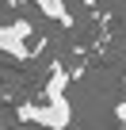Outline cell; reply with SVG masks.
<instances>
[{
  "instance_id": "obj_1",
  "label": "cell",
  "mask_w": 126,
  "mask_h": 130,
  "mask_svg": "<svg viewBox=\"0 0 126 130\" xmlns=\"http://www.w3.org/2000/svg\"><path fill=\"white\" fill-rule=\"evenodd\" d=\"M15 115H19L23 122H38V126H46V130H65V126L73 122V103H69V96L46 100V103H19Z\"/></svg>"
},
{
  "instance_id": "obj_3",
  "label": "cell",
  "mask_w": 126,
  "mask_h": 130,
  "mask_svg": "<svg viewBox=\"0 0 126 130\" xmlns=\"http://www.w3.org/2000/svg\"><path fill=\"white\" fill-rule=\"evenodd\" d=\"M31 4H34L46 19H53V23H61V27H69V23H73V15L65 12V0H31Z\"/></svg>"
},
{
  "instance_id": "obj_2",
  "label": "cell",
  "mask_w": 126,
  "mask_h": 130,
  "mask_svg": "<svg viewBox=\"0 0 126 130\" xmlns=\"http://www.w3.org/2000/svg\"><path fill=\"white\" fill-rule=\"evenodd\" d=\"M27 38H31V23L27 19H15V23H0V54H8L12 61H27L31 57V46H27Z\"/></svg>"
},
{
  "instance_id": "obj_4",
  "label": "cell",
  "mask_w": 126,
  "mask_h": 130,
  "mask_svg": "<svg viewBox=\"0 0 126 130\" xmlns=\"http://www.w3.org/2000/svg\"><path fill=\"white\" fill-rule=\"evenodd\" d=\"M65 84H69V73L61 69V65H53V73H50V80H46L42 96H46V100H61V96H65Z\"/></svg>"
},
{
  "instance_id": "obj_5",
  "label": "cell",
  "mask_w": 126,
  "mask_h": 130,
  "mask_svg": "<svg viewBox=\"0 0 126 130\" xmlns=\"http://www.w3.org/2000/svg\"><path fill=\"white\" fill-rule=\"evenodd\" d=\"M115 119H118V126H126V96H122V103L115 107Z\"/></svg>"
}]
</instances>
